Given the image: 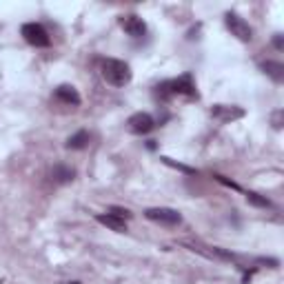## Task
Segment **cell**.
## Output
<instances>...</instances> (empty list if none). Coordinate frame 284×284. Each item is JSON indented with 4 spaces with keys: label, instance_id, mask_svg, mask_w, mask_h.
Masks as SVG:
<instances>
[{
    "label": "cell",
    "instance_id": "52a82bcc",
    "mask_svg": "<svg viewBox=\"0 0 284 284\" xmlns=\"http://www.w3.org/2000/svg\"><path fill=\"white\" fill-rule=\"evenodd\" d=\"M211 116L218 122H222V125H229V122L244 118V109L233 107V104H213L211 107Z\"/></svg>",
    "mask_w": 284,
    "mask_h": 284
},
{
    "label": "cell",
    "instance_id": "5bb4252c",
    "mask_svg": "<svg viewBox=\"0 0 284 284\" xmlns=\"http://www.w3.org/2000/svg\"><path fill=\"white\" fill-rule=\"evenodd\" d=\"M160 160L166 164V166H171V169H178V171H182V174H187V176H196L198 171L193 169V166H187V164H182V162H176L174 158H169V155H160Z\"/></svg>",
    "mask_w": 284,
    "mask_h": 284
},
{
    "label": "cell",
    "instance_id": "7c38bea8",
    "mask_svg": "<svg viewBox=\"0 0 284 284\" xmlns=\"http://www.w3.org/2000/svg\"><path fill=\"white\" fill-rule=\"evenodd\" d=\"M76 176V171L71 169V166H65V164H55L53 171H51V178L53 182H58V185H65V182H71Z\"/></svg>",
    "mask_w": 284,
    "mask_h": 284
},
{
    "label": "cell",
    "instance_id": "2e32d148",
    "mask_svg": "<svg viewBox=\"0 0 284 284\" xmlns=\"http://www.w3.org/2000/svg\"><path fill=\"white\" fill-rule=\"evenodd\" d=\"M109 213L111 215H118V218H122V220H129L131 218V211L129 209H122V207H111Z\"/></svg>",
    "mask_w": 284,
    "mask_h": 284
},
{
    "label": "cell",
    "instance_id": "30bf717a",
    "mask_svg": "<svg viewBox=\"0 0 284 284\" xmlns=\"http://www.w3.org/2000/svg\"><path fill=\"white\" fill-rule=\"evenodd\" d=\"M96 220L100 222V224H104L107 229L116 231V233H125L127 231V220L118 218V215H111V213H98Z\"/></svg>",
    "mask_w": 284,
    "mask_h": 284
},
{
    "label": "cell",
    "instance_id": "ba28073f",
    "mask_svg": "<svg viewBox=\"0 0 284 284\" xmlns=\"http://www.w3.org/2000/svg\"><path fill=\"white\" fill-rule=\"evenodd\" d=\"M120 25L131 38H142L144 33H147V25H144V20L140 18V16H136V14L125 16V18L120 20Z\"/></svg>",
    "mask_w": 284,
    "mask_h": 284
},
{
    "label": "cell",
    "instance_id": "3957f363",
    "mask_svg": "<svg viewBox=\"0 0 284 284\" xmlns=\"http://www.w3.org/2000/svg\"><path fill=\"white\" fill-rule=\"evenodd\" d=\"M20 33L31 47H49V44H51V38H49L47 29H44L42 25H38V22H27V25H22Z\"/></svg>",
    "mask_w": 284,
    "mask_h": 284
},
{
    "label": "cell",
    "instance_id": "277c9868",
    "mask_svg": "<svg viewBox=\"0 0 284 284\" xmlns=\"http://www.w3.org/2000/svg\"><path fill=\"white\" fill-rule=\"evenodd\" d=\"M144 215L151 222H158V224H164V226H178L182 222V215L176 209H169V207H151L144 211Z\"/></svg>",
    "mask_w": 284,
    "mask_h": 284
},
{
    "label": "cell",
    "instance_id": "e0dca14e",
    "mask_svg": "<svg viewBox=\"0 0 284 284\" xmlns=\"http://www.w3.org/2000/svg\"><path fill=\"white\" fill-rule=\"evenodd\" d=\"M282 116H284V111H282V109H277L275 113L271 116V122H273L275 129H282Z\"/></svg>",
    "mask_w": 284,
    "mask_h": 284
},
{
    "label": "cell",
    "instance_id": "5b68a950",
    "mask_svg": "<svg viewBox=\"0 0 284 284\" xmlns=\"http://www.w3.org/2000/svg\"><path fill=\"white\" fill-rule=\"evenodd\" d=\"M224 22H226V27H229V31H231V36H236L238 40H242V42H251V38H253V29L249 27V22L240 18L238 14H226L224 16Z\"/></svg>",
    "mask_w": 284,
    "mask_h": 284
},
{
    "label": "cell",
    "instance_id": "7a4b0ae2",
    "mask_svg": "<svg viewBox=\"0 0 284 284\" xmlns=\"http://www.w3.org/2000/svg\"><path fill=\"white\" fill-rule=\"evenodd\" d=\"M131 67L127 63H122V60H104L102 63V78L109 82V85L113 87H125L131 82Z\"/></svg>",
    "mask_w": 284,
    "mask_h": 284
},
{
    "label": "cell",
    "instance_id": "44dd1931",
    "mask_svg": "<svg viewBox=\"0 0 284 284\" xmlns=\"http://www.w3.org/2000/svg\"><path fill=\"white\" fill-rule=\"evenodd\" d=\"M0 284H3V282H0Z\"/></svg>",
    "mask_w": 284,
    "mask_h": 284
},
{
    "label": "cell",
    "instance_id": "4fadbf2b",
    "mask_svg": "<svg viewBox=\"0 0 284 284\" xmlns=\"http://www.w3.org/2000/svg\"><path fill=\"white\" fill-rule=\"evenodd\" d=\"M87 144H89V133L87 131H78V133H74V136H69V140H67V149L78 151V149H85Z\"/></svg>",
    "mask_w": 284,
    "mask_h": 284
},
{
    "label": "cell",
    "instance_id": "ffe728a7",
    "mask_svg": "<svg viewBox=\"0 0 284 284\" xmlns=\"http://www.w3.org/2000/svg\"><path fill=\"white\" fill-rule=\"evenodd\" d=\"M67 284H82V282H67Z\"/></svg>",
    "mask_w": 284,
    "mask_h": 284
},
{
    "label": "cell",
    "instance_id": "9a60e30c",
    "mask_svg": "<svg viewBox=\"0 0 284 284\" xmlns=\"http://www.w3.org/2000/svg\"><path fill=\"white\" fill-rule=\"evenodd\" d=\"M247 202L253 204V207H260V209H271V207H273V204H271V200H266L264 196H260V193H253V191L247 193Z\"/></svg>",
    "mask_w": 284,
    "mask_h": 284
},
{
    "label": "cell",
    "instance_id": "8992f818",
    "mask_svg": "<svg viewBox=\"0 0 284 284\" xmlns=\"http://www.w3.org/2000/svg\"><path fill=\"white\" fill-rule=\"evenodd\" d=\"M127 129L131 133H136V136H147L149 131L155 129V120L151 113H144V111H138V113H133L129 120H127Z\"/></svg>",
    "mask_w": 284,
    "mask_h": 284
},
{
    "label": "cell",
    "instance_id": "9c48e42d",
    "mask_svg": "<svg viewBox=\"0 0 284 284\" xmlns=\"http://www.w3.org/2000/svg\"><path fill=\"white\" fill-rule=\"evenodd\" d=\"M55 100H60V102H65V104H71V107H78V104H80V93L71 85H60L55 89Z\"/></svg>",
    "mask_w": 284,
    "mask_h": 284
},
{
    "label": "cell",
    "instance_id": "ac0fdd59",
    "mask_svg": "<svg viewBox=\"0 0 284 284\" xmlns=\"http://www.w3.org/2000/svg\"><path fill=\"white\" fill-rule=\"evenodd\" d=\"M213 178H215V180H218V182H222V185H226V187H231V189H236V191H240V187H238V185H236V182H231V180H226V178H224V176H220V174H215Z\"/></svg>",
    "mask_w": 284,
    "mask_h": 284
},
{
    "label": "cell",
    "instance_id": "6da1fadb",
    "mask_svg": "<svg viewBox=\"0 0 284 284\" xmlns=\"http://www.w3.org/2000/svg\"><path fill=\"white\" fill-rule=\"evenodd\" d=\"M155 96L158 98H174V96H187V98H196L198 91H196V82H193V78L185 74L180 76L178 80H166L162 85L155 87Z\"/></svg>",
    "mask_w": 284,
    "mask_h": 284
},
{
    "label": "cell",
    "instance_id": "d6986e66",
    "mask_svg": "<svg viewBox=\"0 0 284 284\" xmlns=\"http://www.w3.org/2000/svg\"><path fill=\"white\" fill-rule=\"evenodd\" d=\"M273 42H275V47H277V49H282V36H275V40H273Z\"/></svg>",
    "mask_w": 284,
    "mask_h": 284
},
{
    "label": "cell",
    "instance_id": "8fae6325",
    "mask_svg": "<svg viewBox=\"0 0 284 284\" xmlns=\"http://www.w3.org/2000/svg\"><path fill=\"white\" fill-rule=\"evenodd\" d=\"M262 71L266 76L271 78L273 82H284V65L282 63H273V60H266V63H262Z\"/></svg>",
    "mask_w": 284,
    "mask_h": 284
}]
</instances>
